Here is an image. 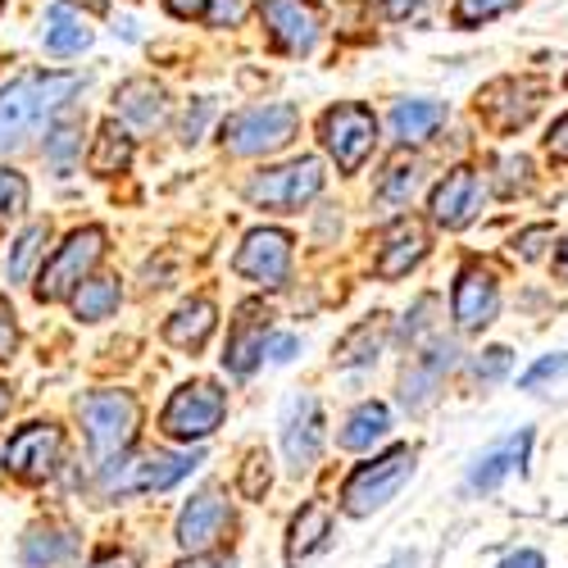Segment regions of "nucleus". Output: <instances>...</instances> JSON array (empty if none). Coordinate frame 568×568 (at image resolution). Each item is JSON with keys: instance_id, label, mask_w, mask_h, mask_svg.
<instances>
[{"instance_id": "obj_3", "label": "nucleus", "mask_w": 568, "mask_h": 568, "mask_svg": "<svg viewBox=\"0 0 568 568\" xmlns=\"http://www.w3.org/2000/svg\"><path fill=\"white\" fill-rule=\"evenodd\" d=\"M409 478H414V450H409V446H392L387 455L359 464L351 478H346V487H342V509H346L351 518H368V514H377V509H387V505L400 496V487H405Z\"/></svg>"}, {"instance_id": "obj_10", "label": "nucleus", "mask_w": 568, "mask_h": 568, "mask_svg": "<svg viewBox=\"0 0 568 568\" xmlns=\"http://www.w3.org/2000/svg\"><path fill=\"white\" fill-rule=\"evenodd\" d=\"M201 464V455H173V450H151V455H136V459H119L110 464V491H169L173 483H182L186 473Z\"/></svg>"}, {"instance_id": "obj_22", "label": "nucleus", "mask_w": 568, "mask_h": 568, "mask_svg": "<svg viewBox=\"0 0 568 568\" xmlns=\"http://www.w3.org/2000/svg\"><path fill=\"white\" fill-rule=\"evenodd\" d=\"M423 255H428V232L418 223H396L383 251H377V277H405L409 268L423 264Z\"/></svg>"}, {"instance_id": "obj_47", "label": "nucleus", "mask_w": 568, "mask_h": 568, "mask_svg": "<svg viewBox=\"0 0 568 568\" xmlns=\"http://www.w3.org/2000/svg\"><path fill=\"white\" fill-rule=\"evenodd\" d=\"M173 568H236V564H232V555H210V550H196L192 559H182V564H173Z\"/></svg>"}, {"instance_id": "obj_5", "label": "nucleus", "mask_w": 568, "mask_h": 568, "mask_svg": "<svg viewBox=\"0 0 568 568\" xmlns=\"http://www.w3.org/2000/svg\"><path fill=\"white\" fill-rule=\"evenodd\" d=\"M101 255H105V227H78L69 242H64L51 260H45V268H41V277H37L32 296H37L41 305L69 301V296L82 287V277L101 264Z\"/></svg>"}, {"instance_id": "obj_44", "label": "nucleus", "mask_w": 568, "mask_h": 568, "mask_svg": "<svg viewBox=\"0 0 568 568\" xmlns=\"http://www.w3.org/2000/svg\"><path fill=\"white\" fill-rule=\"evenodd\" d=\"M433 6V0H383V10H387V19H418L423 10H428Z\"/></svg>"}, {"instance_id": "obj_35", "label": "nucleus", "mask_w": 568, "mask_h": 568, "mask_svg": "<svg viewBox=\"0 0 568 568\" xmlns=\"http://www.w3.org/2000/svg\"><path fill=\"white\" fill-rule=\"evenodd\" d=\"M514 6H524V0H455V23L459 28H478L487 19L509 14Z\"/></svg>"}, {"instance_id": "obj_40", "label": "nucleus", "mask_w": 568, "mask_h": 568, "mask_svg": "<svg viewBox=\"0 0 568 568\" xmlns=\"http://www.w3.org/2000/svg\"><path fill=\"white\" fill-rule=\"evenodd\" d=\"M555 242V227L550 223H537V227H528V232H518V242H514V251L524 255V260H541V251Z\"/></svg>"}, {"instance_id": "obj_41", "label": "nucleus", "mask_w": 568, "mask_h": 568, "mask_svg": "<svg viewBox=\"0 0 568 568\" xmlns=\"http://www.w3.org/2000/svg\"><path fill=\"white\" fill-rule=\"evenodd\" d=\"M568 373V355H546V359H537L518 383L524 387H541V383H550V377H564Z\"/></svg>"}, {"instance_id": "obj_26", "label": "nucleus", "mask_w": 568, "mask_h": 568, "mask_svg": "<svg viewBox=\"0 0 568 568\" xmlns=\"http://www.w3.org/2000/svg\"><path fill=\"white\" fill-rule=\"evenodd\" d=\"M327 532H333V518H327L323 505H305L296 518H292V528H287V564H305L314 550H323Z\"/></svg>"}, {"instance_id": "obj_15", "label": "nucleus", "mask_w": 568, "mask_h": 568, "mask_svg": "<svg viewBox=\"0 0 568 568\" xmlns=\"http://www.w3.org/2000/svg\"><path fill=\"white\" fill-rule=\"evenodd\" d=\"M483 201H487V186H483L478 169H450L433 192V223L459 232V227H468L473 219H478Z\"/></svg>"}, {"instance_id": "obj_19", "label": "nucleus", "mask_w": 568, "mask_h": 568, "mask_svg": "<svg viewBox=\"0 0 568 568\" xmlns=\"http://www.w3.org/2000/svg\"><path fill=\"white\" fill-rule=\"evenodd\" d=\"M528 450H532V433L528 428H518L514 437H505L491 450H483L478 459H473V468H468V491H496L505 478L524 473Z\"/></svg>"}, {"instance_id": "obj_32", "label": "nucleus", "mask_w": 568, "mask_h": 568, "mask_svg": "<svg viewBox=\"0 0 568 568\" xmlns=\"http://www.w3.org/2000/svg\"><path fill=\"white\" fill-rule=\"evenodd\" d=\"M78 151H82V123L78 119H60L51 132H45V160H51L60 173L73 169Z\"/></svg>"}, {"instance_id": "obj_13", "label": "nucleus", "mask_w": 568, "mask_h": 568, "mask_svg": "<svg viewBox=\"0 0 568 568\" xmlns=\"http://www.w3.org/2000/svg\"><path fill=\"white\" fill-rule=\"evenodd\" d=\"M541 97H546V82H537V78H500L478 97V110H483V119L491 128L514 132V128H524L537 114Z\"/></svg>"}, {"instance_id": "obj_34", "label": "nucleus", "mask_w": 568, "mask_h": 568, "mask_svg": "<svg viewBox=\"0 0 568 568\" xmlns=\"http://www.w3.org/2000/svg\"><path fill=\"white\" fill-rule=\"evenodd\" d=\"M45 236H51V227H45V223H32V227H23V236L14 242L10 260H6V273H10V282H23V277L32 273V264H37V255H41V246H45Z\"/></svg>"}, {"instance_id": "obj_48", "label": "nucleus", "mask_w": 568, "mask_h": 568, "mask_svg": "<svg viewBox=\"0 0 568 568\" xmlns=\"http://www.w3.org/2000/svg\"><path fill=\"white\" fill-rule=\"evenodd\" d=\"M173 19H205V0H164Z\"/></svg>"}, {"instance_id": "obj_9", "label": "nucleus", "mask_w": 568, "mask_h": 568, "mask_svg": "<svg viewBox=\"0 0 568 568\" xmlns=\"http://www.w3.org/2000/svg\"><path fill=\"white\" fill-rule=\"evenodd\" d=\"M232 268H236V277L255 282V287L277 292L282 282H287V273H292V236L277 232V227H255V232H246L242 251L232 255Z\"/></svg>"}, {"instance_id": "obj_49", "label": "nucleus", "mask_w": 568, "mask_h": 568, "mask_svg": "<svg viewBox=\"0 0 568 568\" xmlns=\"http://www.w3.org/2000/svg\"><path fill=\"white\" fill-rule=\"evenodd\" d=\"M500 568H546V559L537 550H514V555L500 559Z\"/></svg>"}, {"instance_id": "obj_27", "label": "nucleus", "mask_w": 568, "mask_h": 568, "mask_svg": "<svg viewBox=\"0 0 568 568\" xmlns=\"http://www.w3.org/2000/svg\"><path fill=\"white\" fill-rule=\"evenodd\" d=\"M446 123V105L442 101H400L392 110V136L396 141H428L437 128Z\"/></svg>"}, {"instance_id": "obj_43", "label": "nucleus", "mask_w": 568, "mask_h": 568, "mask_svg": "<svg viewBox=\"0 0 568 568\" xmlns=\"http://www.w3.org/2000/svg\"><path fill=\"white\" fill-rule=\"evenodd\" d=\"M14 346H19V327H14V310L0 301V364L14 359Z\"/></svg>"}, {"instance_id": "obj_1", "label": "nucleus", "mask_w": 568, "mask_h": 568, "mask_svg": "<svg viewBox=\"0 0 568 568\" xmlns=\"http://www.w3.org/2000/svg\"><path fill=\"white\" fill-rule=\"evenodd\" d=\"M82 87L78 73H23L0 91V151H14L51 119L73 91Z\"/></svg>"}, {"instance_id": "obj_11", "label": "nucleus", "mask_w": 568, "mask_h": 568, "mask_svg": "<svg viewBox=\"0 0 568 568\" xmlns=\"http://www.w3.org/2000/svg\"><path fill=\"white\" fill-rule=\"evenodd\" d=\"M260 23L268 28L277 51L310 55L323 32V10L318 0H260Z\"/></svg>"}, {"instance_id": "obj_30", "label": "nucleus", "mask_w": 568, "mask_h": 568, "mask_svg": "<svg viewBox=\"0 0 568 568\" xmlns=\"http://www.w3.org/2000/svg\"><path fill=\"white\" fill-rule=\"evenodd\" d=\"M119 310V282L114 277H91L73 292V314L82 323H101Z\"/></svg>"}, {"instance_id": "obj_14", "label": "nucleus", "mask_w": 568, "mask_h": 568, "mask_svg": "<svg viewBox=\"0 0 568 568\" xmlns=\"http://www.w3.org/2000/svg\"><path fill=\"white\" fill-rule=\"evenodd\" d=\"M268 327H273V310H268L264 301L236 305V318H232V327H227V351H223L227 373H236V377L255 373V364L264 359Z\"/></svg>"}, {"instance_id": "obj_6", "label": "nucleus", "mask_w": 568, "mask_h": 568, "mask_svg": "<svg viewBox=\"0 0 568 568\" xmlns=\"http://www.w3.org/2000/svg\"><path fill=\"white\" fill-rule=\"evenodd\" d=\"M227 414V392L214 383H182L164 414H160V428L173 442H205L210 433H219V423Z\"/></svg>"}, {"instance_id": "obj_53", "label": "nucleus", "mask_w": 568, "mask_h": 568, "mask_svg": "<svg viewBox=\"0 0 568 568\" xmlns=\"http://www.w3.org/2000/svg\"><path fill=\"white\" fill-rule=\"evenodd\" d=\"M555 273H559V277H564V282H568V246H564V251H559V260H555Z\"/></svg>"}, {"instance_id": "obj_38", "label": "nucleus", "mask_w": 568, "mask_h": 568, "mask_svg": "<svg viewBox=\"0 0 568 568\" xmlns=\"http://www.w3.org/2000/svg\"><path fill=\"white\" fill-rule=\"evenodd\" d=\"M532 186V160L528 155H505L500 160V196H518Z\"/></svg>"}, {"instance_id": "obj_7", "label": "nucleus", "mask_w": 568, "mask_h": 568, "mask_svg": "<svg viewBox=\"0 0 568 568\" xmlns=\"http://www.w3.org/2000/svg\"><path fill=\"white\" fill-rule=\"evenodd\" d=\"M323 192V164L318 160H292L282 169H264L246 182V201L260 210H277V214H292L305 201H314Z\"/></svg>"}, {"instance_id": "obj_29", "label": "nucleus", "mask_w": 568, "mask_h": 568, "mask_svg": "<svg viewBox=\"0 0 568 568\" xmlns=\"http://www.w3.org/2000/svg\"><path fill=\"white\" fill-rule=\"evenodd\" d=\"M387 428H392V414H387V405H377V400H368V405H359L351 418H346V428H342V446L346 450H368L373 442H383L387 437Z\"/></svg>"}, {"instance_id": "obj_18", "label": "nucleus", "mask_w": 568, "mask_h": 568, "mask_svg": "<svg viewBox=\"0 0 568 568\" xmlns=\"http://www.w3.org/2000/svg\"><path fill=\"white\" fill-rule=\"evenodd\" d=\"M227 524H232L227 500L219 491H201V496H192V505L178 514V546L192 550V555L196 550H210V546H219V537L227 532Z\"/></svg>"}, {"instance_id": "obj_46", "label": "nucleus", "mask_w": 568, "mask_h": 568, "mask_svg": "<svg viewBox=\"0 0 568 568\" xmlns=\"http://www.w3.org/2000/svg\"><path fill=\"white\" fill-rule=\"evenodd\" d=\"M205 119H210V101H196V110H186V119H182V141H201Z\"/></svg>"}, {"instance_id": "obj_21", "label": "nucleus", "mask_w": 568, "mask_h": 568, "mask_svg": "<svg viewBox=\"0 0 568 568\" xmlns=\"http://www.w3.org/2000/svg\"><path fill=\"white\" fill-rule=\"evenodd\" d=\"M214 327H219V310L214 301H186L173 310V318L164 323V342L178 346V351H201L210 337H214Z\"/></svg>"}, {"instance_id": "obj_23", "label": "nucleus", "mask_w": 568, "mask_h": 568, "mask_svg": "<svg viewBox=\"0 0 568 568\" xmlns=\"http://www.w3.org/2000/svg\"><path fill=\"white\" fill-rule=\"evenodd\" d=\"M114 105H119V114L128 119V123H136V128H160L164 119H169V97H164V87L160 82H151V78H132V82H123L119 87V97H114Z\"/></svg>"}, {"instance_id": "obj_50", "label": "nucleus", "mask_w": 568, "mask_h": 568, "mask_svg": "<svg viewBox=\"0 0 568 568\" xmlns=\"http://www.w3.org/2000/svg\"><path fill=\"white\" fill-rule=\"evenodd\" d=\"M91 568H136V555H128V550H110V555H97V559H91Z\"/></svg>"}, {"instance_id": "obj_39", "label": "nucleus", "mask_w": 568, "mask_h": 568, "mask_svg": "<svg viewBox=\"0 0 568 568\" xmlns=\"http://www.w3.org/2000/svg\"><path fill=\"white\" fill-rule=\"evenodd\" d=\"M246 14V0H205V19L210 28H232V23H242Z\"/></svg>"}, {"instance_id": "obj_17", "label": "nucleus", "mask_w": 568, "mask_h": 568, "mask_svg": "<svg viewBox=\"0 0 568 568\" xmlns=\"http://www.w3.org/2000/svg\"><path fill=\"white\" fill-rule=\"evenodd\" d=\"M282 450H287V464L296 473L318 464V450H323V409H318L314 396L292 400L287 418H282Z\"/></svg>"}, {"instance_id": "obj_25", "label": "nucleus", "mask_w": 568, "mask_h": 568, "mask_svg": "<svg viewBox=\"0 0 568 568\" xmlns=\"http://www.w3.org/2000/svg\"><path fill=\"white\" fill-rule=\"evenodd\" d=\"M132 164V132L119 123V119H105L97 141H91V151H87V169L97 173V178H114Z\"/></svg>"}, {"instance_id": "obj_37", "label": "nucleus", "mask_w": 568, "mask_h": 568, "mask_svg": "<svg viewBox=\"0 0 568 568\" xmlns=\"http://www.w3.org/2000/svg\"><path fill=\"white\" fill-rule=\"evenodd\" d=\"M268 483H273V473H268V455H264V450H251V455H246V464H242V478H236V487H242V496H246V500H264Z\"/></svg>"}, {"instance_id": "obj_51", "label": "nucleus", "mask_w": 568, "mask_h": 568, "mask_svg": "<svg viewBox=\"0 0 568 568\" xmlns=\"http://www.w3.org/2000/svg\"><path fill=\"white\" fill-rule=\"evenodd\" d=\"M428 559H423V550H400V555H392L383 568H423Z\"/></svg>"}, {"instance_id": "obj_20", "label": "nucleus", "mask_w": 568, "mask_h": 568, "mask_svg": "<svg viewBox=\"0 0 568 568\" xmlns=\"http://www.w3.org/2000/svg\"><path fill=\"white\" fill-rule=\"evenodd\" d=\"M450 364H455V346H450V342L428 346V351H423V355L405 368V377H400V400H405L409 409H423V405L437 396V387H442V377L450 373Z\"/></svg>"}, {"instance_id": "obj_2", "label": "nucleus", "mask_w": 568, "mask_h": 568, "mask_svg": "<svg viewBox=\"0 0 568 568\" xmlns=\"http://www.w3.org/2000/svg\"><path fill=\"white\" fill-rule=\"evenodd\" d=\"M82 428L91 442V455H97L101 468L119 464L128 455V446L136 442V423H141V405L128 392H91L82 396Z\"/></svg>"}, {"instance_id": "obj_28", "label": "nucleus", "mask_w": 568, "mask_h": 568, "mask_svg": "<svg viewBox=\"0 0 568 568\" xmlns=\"http://www.w3.org/2000/svg\"><path fill=\"white\" fill-rule=\"evenodd\" d=\"M383 342H387V318H383V314H377V318H364V323H355L351 333L342 337V346H337V364H346V368L373 364L377 351H383Z\"/></svg>"}, {"instance_id": "obj_12", "label": "nucleus", "mask_w": 568, "mask_h": 568, "mask_svg": "<svg viewBox=\"0 0 568 568\" xmlns=\"http://www.w3.org/2000/svg\"><path fill=\"white\" fill-rule=\"evenodd\" d=\"M60 450H64V433L55 423H28V428H19L6 446V468L23 483H41L55 473Z\"/></svg>"}, {"instance_id": "obj_42", "label": "nucleus", "mask_w": 568, "mask_h": 568, "mask_svg": "<svg viewBox=\"0 0 568 568\" xmlns=\"http://www.w3.org/2000/svg\"><path fill=\"white\" fill-rule=\"evenodd\" d=\"M505 368H509V351H505V346H491L478 364H473V377H478V383H496Z\"/></svg>"}, {"instance_id": "obj_16", "label": "nucleus", "mask_w": 568, "mask_h": 568, "mask_svg": "<svg viewBox=\"0 0 568 568\" xmlns=\"http://www.w3.org/2000/svg\"><path fill=\"white\" fill-rule=\"evenodd\" d=\"M450 310H455V323L464 327V333H478V327H487L496 318V310H500L496 277L483 264H464L459 282H455V296H450Z\"/></svg>"}, {"instance_id": "obj_4", "label": "nucleus", "mask_w": 568, "mask_h": 568, "mask_svg": "<svg viewBox=\"0 0 568 568\" xmlns=\"http://www.w3.org/2000/svg\"><path fill=\"white\" fill-rule=\"evenodd\" d=\"M301 128V110L277 101V105H251V110H236L232 119H223L219 136L232 155H268L282 151Z\"/></svg>"}, {"instance_id": "obj_31", "label": "nucleus", "mask_w": 568, "mask_h": 568, "mask_svg": "<svg viewBox=\"0 0 568 568\" xmlns=\"http://www.w3.org/2000/svg\"><path fill=\"white\" fill-rule=\"evenodd\" d=\"M73 532L64 528H37L23 537V564L28 568H41V564H60L64 555H73Z\"/></svg>"}, {"instance_id": "obj_33", "label": "nucleus", "mask_w": 568, "mask_h": 568, "mask_svg": "<svg viewBox=\"0 0 568 568\" xmlns=\"http://www.w3.org/2000/svg\"><path fill=\"white\" fill-rule=\"evenodd\" d=\"M418 182H423V164H392L387 169V178H383V186H377V201H383L387 210H396V205H409V196L418 192Z\"/></svg>"}, {"instance_id": "obj_36", "label": "nucleus", "mask_w": 568, "mask_h": 568, "mask_svg": "<svg viewBox=\"0 0 568 568\" xmlns=\"http://www.w3.org/2000/svg\"><path fill=\"white\" fill-rule=\"evenodd\" d=\"M28 210V178L14 169H0V223H10Z\"/></svg>"}, {"instance_id": "obj_8", "label": "nucleus", "mask_w": 568, "mask_h": 568, "mask_svg": "<svg viewBox=\"0 0 568 568\" xmlns=\"http://www.w3.org/2000/svg\"><path fill=\"white\" fill-rule=\"evenodd\" d=\"M318 136H323L327 155L337 160V169H342V173H355V169H359V164L373 155V141H377V119H373V110H368V105L346 101V105H333V110L323 114Z\"/></svg>"}, {"instance_id": "obj_24", "label": "nucleus", "mask_w": 568, "mask_h": 568, "mask_svg": "<svg viewBox=\"0 0 568 568\" xmlns=\"http://www.w3.org/2000/svg\"><path fill=\"white\" fill-rule=\"evenodd\" d=\"M91 45V28L82 19V10H73L69 0H55L45 10V51L51 55H78Z\"/></svg>"}, {"instance_id": "obj_54", "label": "nucleus", "mask_w": 568, "mask_h": 568, "mask_svg": "<svg viewBox=\"0 0 568 568\" xmlns=\"http://www.w3.org/2000/svg\"><path fill=\"white\" fill-rule=\"evenodd\" d=\"M10 414V387H0V418Z\"/></svg>"}, {"instance_id": "obj_52", "label": "nucleus", "mask_w": 568, "mask_h": 568, "mask_svg": "<svg viewBox=\"0 0 568 568\" xmlns=\"http://www.w3.org/2000/svg\"><path fill=\"white\" fill-rule=\"evenodd\" d=\"M292 355H296V337H277V342H273V359H277V364H287Z\"/></svg>"}, {"instance_id": "obj_45", "label": "nucleus", "mask_w": 568, "mask_h": 568, "mask_svg": "<svg viewBox=\"0 0 568 568\" xmlns=\"http://www.w3.org/2000/svg\"><path fill=\"white\" fill-rule=\"evenodd\" d=\"M546 151H550V160H559V164H568V114L550 128V136H546Z\"/></svg>"}]
</instances>
